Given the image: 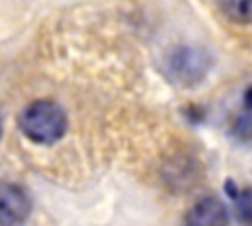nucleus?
I'll use <instances>...</instances> for the list:
<instances>
[{
	"instance_id": "f257e3e1",
	"label": "nucleus",
	"mask_w": 252,
	"mask_h": 226,
	"mask_svg": "<svg viewBox=\"0 0 252 226\" xmlns=\"http://www.w3.org/2000/svg\"><path fill=\"white\" fill-rule=\"evenodd\" d=\"M20 130L37 143H53L67 130L65 110L51 100H37L20 114Z\"/></svg>"
},
{
	"instance_id": "f03ea898",
	"label": "nucleus",
	"mask_w": 252,
	"mask_h": 226,
	"mask_svg": "<svg viewBox=\"0 0 252 226\" xmlns=\"http://www.w3.org/2000/svg\"><path fill=\"white\" fill-rule=\"evenodd\" d=\"M165 67H167L169 77L175 83L189 86V85L199 83L207 75V71L211 67V57L201 47L181 45L175 51H171Z\"/></svg>"
},
{
	"instance_id": "7ed1b4c3",
	"label": "nucleus",
	"mask_w": 252,
	"mask_h": 226,
	"mask_svg": "<svg viewBox=\"0 0 252 226\" xmlns=\"http://www.w3.org/2000/svg\"><path fill=\"white\" fill-rule=\"evenodd\" d=\"M32 212L30 195L14 183L0 181V226H18Z\"/></svg>"
},
{
	"instance_id": "20e7f679",
	"label": "nucleus",
	"mask_w": 252,
	"mask_h": 226,
	"mask_svg": "<svg viewBox=\"0 0 252 226\" xmlns=\"http://www.w3.org/2000/svg\"><path fill=\"white\" fill-rule=\"evenodd\" d=\"M183 226H228V210L217 197H205L187 210Z\"/></svg>"
},
{
	"instance_id": "39448f33",
	"label": "nucleus",
	"mask_w": 252,
	"mask_h": 226,
	"mask_svg": "<svg viewBox=\"0 0 252 226\" xmlns=\"http://www.w3.org/2000/svg\"><path fill=\"white\" fill-rule=\"evenodd\" d=\"M224 16L238 24H252V0H228L220 4Z\"/></svg>"
},
{
	"instance_id": "423d86ee",
	"label": "nucleus",
	"mask_w": 252,
	"mask_h": 226,
	"mask_svg": "<svg viewBox=\"0 0 252 226\" xmlns=\"http://www.w3.org/2000/svg\"><path fill=\"white\" fill-rule=\"evenodd\" d=\"M234 212L242 226H252V189L234 195Z\"/></svg>"
},
{
	"instance_id": "0eeeda50",
	"label": "nucleus",
	"mask_w": 252,
	"mask_h": 226,
	"mask_svg": "<svg viewBox=\"0 0 252 226\" xmlns=\"http://www.w3.org/2000/svg\"><path fill=\"white\" fill-rule=\"evenodd\" d=\"M244 104H246V108H250L252 110V86L246 90V94H244Z\"/></svg>"
}]
</instances>
